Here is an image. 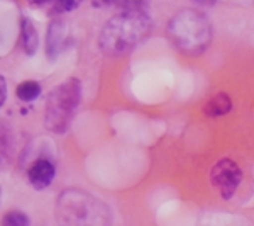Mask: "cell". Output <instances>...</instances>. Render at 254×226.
<instances>
[{"instance_id":"2","label":"cell","mask_w":254,"mask_h":226,"mask_svg":"<svg viewBox=\"0 0 254 226\" xmlns=\"http://www.w3.org/2000/svg\"><path fill=\"white\" fill-rule=\"evenodd\" d=\"M168 36L182 53L188 56H198L210 46L212 24L203 12L187 7L170 19Z\"/></svg>"},{"instance_id":"10","label":"cell","mask_w":254,"mask_h":226,"mask_svg":"<svg viewBox=\"0 0 254 226\" xmlns=\"http://www.w3.org/2000/svg\"><path fill=\"white\" fill-rule=\"evenodd\" d=\"M41 92H43V89H41L39 82L36 80H24L22 84L17 85V89H15V94H17V99H20L22 102H32L36 101Z\"/></svg>"},{"instance_id":"12","label":"cell","mask_w":254,"mask_h":226,"mask_svg":"<svg viewBox=\"0 0 254 226\" xmlns=\"http://www.w3.org/2000/svg\"><path fill=\"white\" fill-rule=\"evenodd\" d=\"M78 7V3L76 2H60V3H55V9L61 12V10H73Z\"/></svg>"},{"instance_id":"11","label":"cell","mask_w":254,"mask_h":226,"mask_svg":"<svg viewBox=\"0 0 254 226\" xmlns=\"http://www.w3.org/2000/svg\"><path fill=\"white\" fill-rule=\"evenodd\" d=\"M2 226H31V221L26 213L9 211L2 220Z\"/></svg>"},{"instance_id":"6","label":"cell","mask_w":254,"mask_h":226,"mask_svg":"<svg viewBox=\"0 0 254 226\" xmlns=\"http://www.w3.org/2000/svg\"><path fill=\"white\" fill-rule=\"evenodd\" d=\"M55 174V165L46 158H39L31 165L29 172H27V177H29V184L36 191H44V189L51 186Z\"/></svg>"},{"instance_id":"8","label":"cell","mask_w":254,"mask_h":226,"mask_svg":"<svg viewBox=\"0 0 254 226\" xmlns=\"http://www.w3.org/2000/svg\"><path fill=\"white\" fill-rule=\"evenodd\" d=\"M20 39H22V49L27 56H34L39 46V34L34 22L31 19H22V29H20Z\"/></svg>"},{"instance_id":"5","label":"cell","mask_w":254,"mask_h":226,"mask_svg":"<svg viewBox=\"0 0 254 226\" xmlns=\"http://www.w3.org/2000/svg\"><path fill=\"white\" fill-rule=\"evenodd\" d=\"M241 182H243V172L234 160L222 158L212 167L210 184L224 199L234 197Z\"/></svg>"},{"instance_id":"9","label":"cell","mask_w":254,"mask_h":226,"mask_svg":"<svg viewBox=\"0 0 254 226\" xmlns=\"http://www.w3.org/2000/svg\"><path fill=\"white\" fill-rule=\"evenodd\" d=\"M232 109V101L227 94H217L203 106V113L208 117H220L225 116L227 113H231Z\"/></svg>"},{"instance_id":"4","label":"cell","mask_w":254,"mask_h":226,"mask_svg":"<svg viewBox=\"0 0 254 226\" xmlns=\"http://www.w3.org/2000/svg\"><path fill=\"white\" fill-rule=\"evenodd\" d=\"M81 101V82L78 79H68L56 85L46 99L44 124L51 133L63 134L76 113Z\"/></svg>"},{"instance_id":"3","label":"cell","mask_w":254,"mask_h":226,"mask_svg":"<svg viewBox=\"0 0 254 226\" xmlns=\"http://www.w3.org/2000/svg\"><path fill=\"white\" fill-rule=\"evenodd\" d=\"M60 216L66 226H109L112 215L104 203L81 191H66L60 197Z\"/></svg>"},{"instance_id":"13","label":"cell","mask_w":254,"mask_h":226,"mask_svg":"<svg viewBox=\"0 0 254 226\" xmlns=\"http://www.w3.org/2000/svg\"><path fill=\"white\" fill-rule=\"evenodd\" d=\"M5 99H7V80L0 75V108L3 106Z\"/></svg>"},{"instance_id":"7","label":"cell","mask_w":254,"mask_h":226,"mask_svg":"<svg viewBox=\"0 0 254 226\" xmlns=\"http://www.w3.org/2000/svg\"><path fill=\"white\" fill-rule=\"evenodd\" d=\"M66 36H68L66 22L61 19L51 20L46 36V51L51 60H56L60 56L61 49L66 44Z\"/></svg>"},{"instance_id":"1","label":"cell","mask_w":254,"mask_h":226,"mask_svg":"<svg viewBox=\"0 0 254 226\" xmlns=\"http://www.w3.org/2000/svg\"><path fill=\"white\" fill-rule=\"evenodd\" d=\"M153 29V20L139 9H126L112 15L98 36V46L107 56H126L144 41Z\"/></svg>"}]
</instances>
